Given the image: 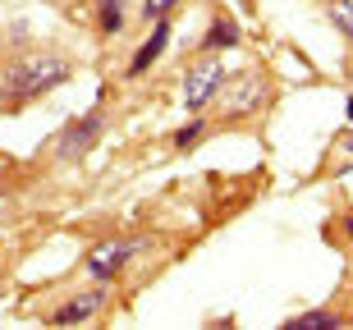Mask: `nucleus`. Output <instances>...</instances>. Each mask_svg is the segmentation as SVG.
I'll return each instance as SVG.
<instances>
[{
  "instance_id": "1",
  "label": "nucleus",
  "mask_w": 353,
  "mask_h": 330,
  "mask_svg": "<svg viewBox=\"0 0 353 330\" xmlns=\"http://www.w3.org/2000/svg\"><path fill=\"white\" fill-rule=\"evenodd\" d=\"M69 79H74V60H65L55 51H23L0 65V101L5 106H28V101L55 92Z\"/></svg>"
},
{
  "instance_id": "2",
  "label": "nucleus",
  "mask_w": 353,
  "mask_h": 330,
  "mask_svg": "<svg viewBox=\"0 0 353 330\" xmlns=\"http://www.w3.org/2000/svg\"><path fill=\"white\" fill-rule=\"evenodd\" d=\"M216 101H221V124H239V119L257 115L271 101V79H266L262 69H243L239 79H225Z\"/></svg>"
},
{
  "instance_id": "3",
  "label": "nucleus",
  "mask_w": 353,
  "mask_h": 330,
  "mask_svg": "<svg viewBox=\"0 0 353 330\" xmlns=\"http://www.w3.org/2000/svg\"><path fill=\"white\" fill-rule=\"evenodd\" d=\"M225 79H230V65H225L216 51L188 60V69H183V110H188V115H202V110L216 101V92L225 87Z\"/></svg>"
},
{
  "instance_id": "4",
  "label": "nucleus",
  "mask_w": 353,
  "mask_h": 330,
  "mask_svg": "<svg viewBox=\"0 0 353 330\" xmlns=\"http://www.w3.org/2000/svg\"><path fill=\"white\" fill-rule=\"evenodd\" d=\"M157 243L152 234H124V238H101L97 248H88V257H83V271H88L92 280H119V271L138 257V252H147Z\"/></svg>"
},
{
  "instance_id": "5",
  "label": "nucleus",
  "mask_w": 353,
  "mask_h": 330,
  "mask_svg": "<svg viewBox=\"0 0 353 330\" xmlns=\"http://www.w3.org/2000/svg\"><path fill=\"white\" fill-rule=\"evenodd\" d=\"M105 106H92L83 110V115H74L65 124V129L55 133V161H65V165H74V161H83L92 152V147L105 138Z\"/></svg>"
},
{
  "instance_id": "6",
  "label": "nucleus",
  "mask_w": 353,
  "mask_h": 330,
  "mask_svg": "<svg viewBox=\"0 0 353 330\" xmlns=\"http://www.w3.org/2000/svg\"><path fill=\"white\" fill-rule=\"evenodd\" d=\"M105 303H110V280H92L88 289L69 293L55 312H46V326H83V321H92Z\"/></svg>"
},
{
  "instance_id": "7",
  "label": "nucleus",
  "mask_w": 353,
  "mask_h": 330,
  "mask_svg": "<svg viewBox=\"0 0 353 330\" xmlns=\"http://www.w3.org/2000/svg\"><path fill=\"white\" fill-rule=\"evenodd\" d=\"M165 51H170V19H157V23H152V32L143 37V46L133 51L129 69H124V79H143V74L157 65Z\"/></svg>"
},
{
  "instance_id": "8",
  "label": "nucleus",
  "mask_w": 353,
  "mask_h": 330,
  "mask_svg": "<svg viewBox=\"0 0 353 330\" xmlns=\"http://www.w3.org/2000/svg\"><path fill=\"white\" fill-rule=\"evenodd\" d=\"M243 41V28H239V19H230V14H216L207 28V37L197 41V51H230V46H239Z\"/></svg>"
},
{
  "instance_id": "9",
  "label": "nucleus",
  "mask_w": 353,
  "mask_h": 330,
  "mask_svg": "<svg viewBox=\"0 0 353 330\" xmlns=\"http://www.w3.org/2000/svg\"><path fill=\"white\" fill-rule=\"evenodd\" d=\"M340 326H344V317L335 307H307V312H294L285 321V330H340Z\"/></svg>"
},
{
  "instance_id": "10",
  "label": "nucleus",
  "mask_w": 353,
  "mask_h": 330,
  "mask_svg": "<svg viewBox=\"0 0 353 330\" xmlns=\"http://www.w3.org/2000/svg\"><path fill=\"white\" fill-rule=\"evenodd\" d=\"M124 0H97V28H101V37L110 41V37H119L124 32Z\"/></svg>"
},
{
  "instance_id": "11",
  "label": "nucleus",
  "mask_w": 353,
  "mask_h": 330,
  "mask_svg": "<svg viewBox=\"0 0 353 330\" xmlns=\"http://www.w3.org/2000/svg\"><path fill=\"white\" fill-rule=\"evenodd\" d=\"M202 138H207V119H202V115H193L188 124H183V129H174V133H170L174 152H188V147H197Z\"/></svg>"
},
{
  "instance_id": "12",
  "label": "nucleus",
  "mask_w": 353,
  "mask_h": 330,
  "mask_svg": "<svg viewBox=\"0 0 353 330\" xmlns=\"http://www.w3.org/2000/svg\"><path fill=\"white\" fill-rule=\"evenodd\" d=\"M326 14H330V23L340 28V37L353 46V5H349V0H330V5H326Z\"/></svg>"
},
{
  "instance_id": "13",
  "label": "nucleus",
  "mask_w": 353,
  "mask_h": 330,
  "mask_svg": "<svg viewBox=\"0 0 353 330\" xmlns=\"http://www.w3.org/2000/svg\"><path fill=\"white\" fill-rule=\"evenodd\" d=\"M174 5H183V0H143V23H157V19H170Z\"/></svg>"
},
{
  "instance_id": "14",
  "label": "nucleus",
  "mask_w": 353,
  "mask_h": 330,
  "mask_svg": "<svg viewBox=\"0 0 353 330\" xmlns=\"http://www.w3.org/2000/svg\"><path fill=\"white\" fill-rule=\"evenodd\" d=\"M340 225H344V234H349V243H353V212H344V216H340Z\"/></svg>"
},
{
  "instance_id": "15",
  "label": "nucleus",
  "mask_w": 353,
  "mask_h": 330,
  "mask_svg": "<svg viewBox=\"0 0 353 330\" xmlns=\"http://www.w3.org/2000/svg\"><path fill=\"white\" fill-rule=\"evenodd\" d=\"M340 147H344V152L353 156V129H349V133H340Z\"/></svg>"
},
{
  "instance_id": "16",
  "label": "nucleus",
  "mask_w": 353,
  "mask_h": 330,
  "mask_svg": "<svg viewBox=\"0 0 353 330\" xmlns=\"http://www.w3.org/2000/svg\"><path fill=\"white\" fill-rule=\"evenodd\" d=\"M344 106H349V119H353V96H349V101H344Z\"/></svg>"
},
{
  "instance_id": "17",
  "label": "nucleus",
  "mask_w": 353,
  "mask_h": 330,
  "mask_svg": "<svg viewBox=\"0 0 353 330\" xmlns=\"http://www.w3.org/2000/svg\"><path fill=\"white\" fill-rule=\"evenodd\" d=\"M349 79H353V65H349Z\"/></svg>"
},
{
  "instance_id": "18",
  "label": "nucleus",
  "mask_w": 353,
  "mask_h": 330,
  "mask_svg": "<svg viewBox=\"0 0 353 330\" xmlns=\"http://www.w3.org/2000/svg\"><path fill=\"white\" fill-rule=\"evenodd\" d=\"M349 321H353V312H349Z\"/></svg>"
}]
</instances>
